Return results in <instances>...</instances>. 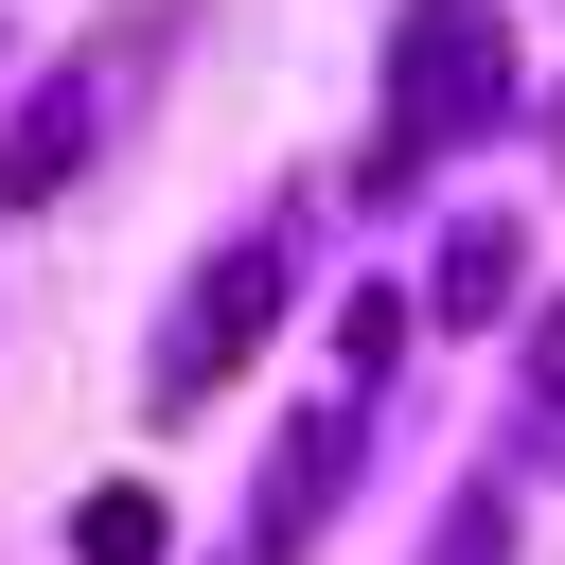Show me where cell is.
Returning <instances> with one entry per match:
<instances>
[{
    "instance_id": "6da1fadb",
    "label": "cell",
    "mask_w": 565,
    "mask_h": 565,
    "mask_svg": "<svg viewBox=\"0 0 565 565\" xmlns=\"http://www.w3.org/2000/svg\"><path fill=\"white\" fill-rule=\"evenodd\" d=\"M494 106H512V18H494V0H406V18H388V124H371L353 194H424Z\"/></svg>"
},
{
    "instance_id": "7a4b0ae2",
    "label": "cell",
    "mask_w": 565,
    "mask_h": 565,
    "mask_svg": "<svg viewBox=\"0 0 565 565\" xmlns=\"http://www.w3.org/2000/svg\"><path fill=\"white\" fill-rule=\"evenodd\" d=\"M265 318H282V230H230L194 282H177V318H159V406H194V388H230L247 353H265Z\"/></svg>"
},
{
    "instance_id": "3957f363",
    "label": "cell",
    "mask_w": 565,
    "mask_h": 565,
    "mask_svg": "<svg viewBox=\"0 0 565 565\" xmlns=\"http://www.w3.org/2000/svg\"><path fill=\"white\" fill-rule=\"evenodd\" d=\"M353 441H371V388H335V406H300V424L265 441V494H247V565H300V547L335 530V477H353Z\"/></svg>"
},
{
    "instance_id": "277c9868",
    "label": "cell",
    "mask_w": 565,
    "mask_h": 565,
    "mask_svg": "<svg viewBox=\"0 0 565 565\" xmlns=\"http://www.w3.org/2000/svg\"><path fill=\"white\" fill-rule=\"evenodd\" d=\"M71 159H88V88H35V106H18V141H0V212H53V194H71Z\"/></svg>"
},
{
    "instance_id": "5b68a950",
    "label": "cell",
    "mask_w": 565,
    "mask_h": 565,
    "mask_svg": "<svg viewBox=\"0 0 565 565\" xmlns=\"http://www.w3.org/2000/svg\"><path fill=\"white\" fill-rule=\"evenodd\" d=\"M512 282H530V247H512V230L477 212V230L441 247V318H459V335H494V318H512Z\"/></svg>"
},
{
    "instance_id": "8992f818",
    "label": "cell",
    "mask_w": 565,
    "mask_h": 565,
    "mask_svg": "<svg viewBox=\"0 0 565 565\" xmlns=\"http://www.w3.org/2000/svg\"><path fill=\"white\" fill-rule=\"evenodd\" d=\"M71 565H159V494H141V477H106V494L71 512Z\"/></svg>"
},
{
    "instance_id": "52a82bcc",
    "label": "cell",
    "mask_w": 565,
    "mask_h": 565,
    "mask_svg": "<svg viewBox=\"0 0 565 565\" xmlns=\"http://www.w3.org/2000/svg\"><path fill=\"white\" fill-rule=\"evenodd\" d=\"M388 353H406V300H353L335 318V388H388Z\"/></svg>"
},
{
    "instance_id": "ba28073f",
    "label": "cell",
    "mask_w": 565,
    "mask_h": 565,
    "mask_svg": "<svg viewBox=\"0 0 565 565\" xmlns=\"http://www.w3.org/2000/svg\"><path fill=\"white\" fill-rule=\"evenodd\" d=\"M424 565H512V494H494V477H477V494H459V512H441V547H424Z\"/></svg>"
}]
</instances>
